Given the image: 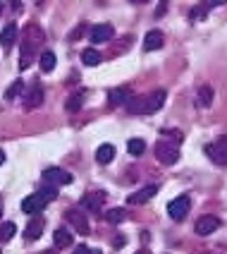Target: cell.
Listing matches in <instances>:
<instances>
[{
    "label": "cell",
    "instance_id": "cell-1",
    "mask_svg": "<svg viewBox=\"0 0 227 254\" xmlns=\"http://www.w3.org/2000/svg\"><path fill=\"white\" fill-rule=\"evenodd\" d=\"M41 43H43V31L36 27V24H29V27L22 31V63H19L22 70H27L29 65H31L34 51H36Z\"/></svg>",
    "mask_w": 227,
    "mask_h": 254
},
{
    "label": "cell",
    "instance_id": "cell-2",
    "mask_svg": "<svg viewBox=\"0 0 227 254\" xmlns=\"http://www.w3.org/2000/svg\"><path fill=\"white\" fill-rule=\"evenodd\" d=\"M153 154H156V158L163 166H172V163L180 161V146L172 144V141H158L153 146Z\"/></svg>",
    "mask_w": 227,
    "mask_h": 254
},
{
    "label": "cell",
    "instance_id": "cell-3",
    "mask_svg": "<svg viewBox=\"0 0 227 254\" xmlns=\"http://www.w3.org/2000/svg\"><path fill=\"white\" fill-rule=\"evenodd\" d=\"M206 154H208V158H211L213 163L227 166V134L223 139H218L215 144H208V146H206Z\"/></svg>",
    "mask_w": 227,
    "mask_h": 254
},
{
    "label": "cell",
    "instance_id": "cell-4",
    "mask_svg": "<svg viewBox=\"0 0 227 254\" xmlns=\"http://www.w3.org/2000/svg\"><path fill=\"white\" fill-rule=\"evenodd\" d=\"M189 197L186 194H182V197H177V199H172L170 204H168V213H170V218L172 221H182L186 216V211H189Z\"/></svg>",
    "mask_w": 227,
    "mask_h": 254
},
{
    "label": "cell",
    "instance_id": "cell-5",
    "mask_svg": "<svg viewBox=\"0 0 227 254\" xmlns=\"http://www.w3.org/2000/svg\"><path fill=\"white\" fill-rule=\"evenodd\" d=\"M218 228H220V218L218 216H201L199 221H196V226H194V230H196V235L206 238V235L215 233Z\"/></svg>",
    "mask_w": 227,
    "mask_h": 254
},
{
    "label": "cell",
    "instance_id": "cell-6",
    "mask_svg": "<svg viewBox=\"0 0 227 254\" xmlns=\"http://www.w3.org/2000/svg\"><path fill=\"white\" fill-rule=\"evenodd\" d=\"M43 180H45V183H50L53 187H60V185H70L72 175L67 173V170H62V168H48L45 173H43Z\"/></svg>",
    "mask_w": 227,
    "mask_h": 254
},
{
    "label": "cell",
    "instance_id": "cell-7",
    "mask_svg": "<svg viewBox=\"0 0 227 254\" xmlns=\"http://www.w3.org/2000/svg\"><path fill=\"white\" fill-rule=\"evenodd\" d=\"M45 204H48V201H45V199L36 192V194H29V197H24V201H22V211L31 216V213L43 211V209H45Z\"/></svg>",
    "mask_w": 227,
    "mask_h": 254
},
{
    "label": "cell",
    "instance_id": "cell-8",
    "mask_svg": "<svg viewBox=\"0 0 227 254\" xmlns=\"http://www.w3.org/2000/svg\"><path fill=\"white\" fill-rule=\"evenodd\" d=\"M113 36H115V31L110 24H96V27L91 29V34H89V39L93 43H108Z\"/></svg>",
    "mask_w": 227,
    "mask_h": 254
},
{
    "label": "cell",
    "instance_id": "cell-9",
    "mask_svg": "<svg viewBox=\"0 0 227 254\" xmlns=\"http://www.w3.org/2000/svg\"><path fill=\"white\" fill-rule=\"evenodd\" d=\"M156 194H158V185H146L143 190L134 192V194H129V197H127V204H146L148 199H153Z\"/></svg>",
    "mask_w": 227,
    "mask_h": 254
},
{
    "label": "cell",
    "instance_id": "cell-10",
    "mask_svg": "<svg viewBox=\"0 0 227 254\" xmlns=\"http://www.w3.org/2000/svg\"><path fill=\"white\" fill-rule=\"evenodd\" d=\"M67 221L77 228V233H82V235H89V233H91V228H89V221H86L84 211H77V209L67 211Z\"/></svg>",
    "mask_w": 227,
    "mask_h": 254
},
{
    "label": "cell",
    "instance_id": "cell-11",
    "mask_svg": "<svg viewBox=\"0 0 227 254\" xmlns=\"http://www.w3.org/2000/svg\"><path fill=\"white\" fill-rule=\"evenodd\" d=\"M163 43H165V36H163V31H158V29H151L146 36H143V51H158V48H163Z\"/></svg>",
    "mask_w": 227,
    "mask_h": 254
},
{
    "label": "cell",
    "instance_id": "cell-12",
    "mask_svg": "<svg viewBox=\"0 0 227 254\" xmlns=\"http://www.w3.org/2000/svg\"><path fill=\"white\" fill-rule=\"evenodd\" d=\"M43 226H45V221H43L41 216H36V218H31L24 228V238L27 240H39L43 235Z\"/></svg>",
    "mask_w": 227,
    "mask_h": 254
},
{
    "label": "cell",
    "instance_id": "cell-13",
    "mask_svg": "<svg viewBox=\"0 0 227 254\" xmlns=\"http://www.w3.org/2000/svg\"><path fill=\"white\" fill-rule=\"evenodd\" d=\"M41 103H43V89L39 84H34L29 89L27 99H24V108H27V111H34V108H39Z\"/></svg>",
    "mask_w": 227,
    "mask_h": 254
},
{
    "label": "cell",
    "instance_id": "cell-14",
    "mask_svg": "<svg viewBox=\"0 0 227 254\" xmlns=\"http://www.w3.org/2000/svg\"><path fill=\"white\" fill-rule=\"evenodd\" d=\"M103 199H105V194H103V192H89V194H84V197H82V206H84V209H89V211H100Z\"/></svg>",
    "mask_w": 227,
    "mask_h": 254
},
{
    "label": "cell",
    "instance_id": "cell-15",
    "mask_svg": "<svg viewBox=\"0 0 227 254\" xmlns=\"http://www.w3.org/2000/svg\"><path fill=\"white\" fill-rule=\"evenodd\" d=\"M53 242H55L57 250H65V247H72L74 235H72V230H67V228H57L55 233H53Z\"/></svg>",
    "mask_w": 227,
    "mask_h": 254
},
{
    "label": "cell",
    "instance_id": "cell-16",
    "mask_svg": "<svg viewBox=\"0 0 227 254\" xmlns=\"http://www.w3.org/2000/svg\"><path fill=\"white\" fill-rule=\"evenodd\" d=\"M165 91L160 89V91H153V94H148L146 96V113H153V111H160L163 108V103H165Z\"/></svg>",
    "mask_w": 227,
    "mask_h": 254
},
{
    "label": "cell",
    "instance_id": "cell-17",
    "mask_svg": "<svg viewBox=\"0 0 227 254\" xmlns=\"http://www.w3.org/2000/svg\"><path fill=\"white\" fill-rule=\"evenodd\" d=\"M113 158H115V146L113 144H100L98 149H96V161H98L100 166H108Z\"/></svg>",
    "mask_w": 227,
    "mask_h": 254
},
{
    "label": "cell",
    "instance_id": "cell-18",
    "mask_svg": "<svg viewBox=\"0 0 227 254\" xmlns=\"http://www.w3.org/2000/svg\"><path fill=\"white\" fill-rule=\"evenodd\" d=\"M127 101H129V89L127 86L110 89V94H108V103H110V106H122V103H127Z\"/></svg>",
    "mask_w": 227,
    "mask_h": 254
},
{
    "label": "cell",
    "instance_id": "cell-19",
    "mask_svg": "<svg viewBox=\"0 0 227 254\" xmlns=\"http://www.w3.org/2000/svg\"><path fill=\"white\" fill-rule=\"evenodd\" d=\"M14 39H17V27H14V24H7V27L2 29V34H0V46H2L5 51H10Z\"/></svg>",
    "mask_w": 227,
    "mask_h": 254
},
{
    "label": "cell",
    "instance_id": "cell-20",
    "mask_svg": "<svg viewBox=\"0 0 227 254\" xmlns=\"http://www.w3.org/2000/svg\"><path fill=\"white\" fill-rule=\"evenodd\" d=\"M129 113L132 115H148L146 113V96H136V99H132L127 103Z\"/></svg>",
    "mask_w": 227,
    "mask_h": 254
},
{
    "label": "cell",
    "instance_id": "cell-21",
    "mask_svg": "<svg viewBox=\"0 0 227 254\" xmlns=\"http://www.w3.org/2000/svg\"><path fill=\"white\" fill-rule=\"evenodd\" d=\"M100 60H103V56H100L96 48H86L84 53H82V63H84L86 67H93V65H98Z\"/></svg>",
    "mask_w": 227,
    "mask_h": 254
},
{
    "label": "cell",
    "instance_id": "cell-22",
    "mask_svg": "<svg viewBox=\"0 0 227 254\" xmlns=\"http://www.w3.org/2000/svg\"><path fill=\"white\" fill-rule=\"evenodd\" d=\"M39 63H41V70L43 72H53V67H55V63H57V58H55V53L45 51V53H41Z\"/></svg>",
    "mask_w": 227,
    "mask_h": 254
},
{
    "label": "cell",
    "instance_id": "cell-23",
    "mask_svg": "<svg viewBox=\"0 0 227 254\" xmlns=\"http://www.w3.org/2000/svg\"><path fill=\"white\" fill-rule=\"evenodd\" d=\"M14 233H17V226H14L12 221H7V223H0V242L12 240Z\"/></svg>",
    "mask_w": 227,
    "mask_h": 254
},
{
    "label": "cell",
    "instance_id": "cell-24",
    "mask_svg": "<svg viewBox=\"0 0 227 254\" xmlns=\"http://www.w3.org/2000/svg\"><path fill=\"white\" fill-rule=\"evenodd\" d=\"M22 89H24L22 79H14L12 84L7 86V91H5V99H7V101H14L17 96H22Z\"/></svg>",
    "mask_w": 227,
    "mask_h": 254
},
{
    "label": "cell",
    "instance_id": "cell-25",
    "mask_svg": "<svg viewBox=\"0 0 227 254\" xmlns=\"http://www.w3.org/2000/svg\"><path fill=\"white\" fill-rule=\"evenodd\" d=\"M127 149H129V154L132 156H141L143 151H146V141L143 139H129Z\"/></svg>",
    "mask_w": 227,
    "mask_h": 254
},
{
    "label": "cell",
    "instance_id": "cell-26",
    "mask_svg": "<svg viewBox=\"0 0 227 254\" xmlns=\"http://www.w3.org/2000/svg\"><path fill=\"white\" fill-rule=\"evenodd\" d=\"M213 101V89L211 86H201L199 89V106H211Z\"/></svg>",
    "mask_w": 227,
    "mask_h": 254
},
{
    "label": "cell",
    "instance_id": "cell-27",
    "mask_svg": "<svg viewBox=\"0 0 227 254\" xmlns=\"http://www.w3.org/2000/svg\"><path fill=\"white\" fill-rule=\"evenodd\" d=\"M82 103H84V94H72L70 99H67V111H70V113L79 111V108H82Z\"/></svg>",
    "mask_w": 227,
    "mask_h": 254
},
{
    "label": "cell",
    "instance_id": "cell-28",
    "mask_svg": "<svg viewBox=\"0 0 227 254\" xmlns=\"http://www.w3.org/2000/svg\"><path fill=\"white\" fill-rule=\"evenodd\" d=\"M105 218H108L110 223H122V221H125V211H122V209H110V211L105 213Z\"/></svg>",
    "mask_w": 227,
    "mask_h": 254
},
{
    "label": "cell",
    "instance_id": "cell-29",
    "mask_svg": "<svg viewBox=\"0 0 227 254\" xmlns=\"http://www.w3.org/2000/svg\"><path fill=\"white\" fill-rule=\"evenodd\" d=\"M39 194H41V197L45 199V201H53V199L57 197V187H53V185H45V187H43Z\"/></svg>",
    "mask_w": 227,
    "mask_h": 254
},
{
    "label": "cell",
    "instance_id": "cell-30",
    "mask_svg": "<svg viewBox=\"0 0 227 254\" xmlns=\"http://www.w3.org/2000/svg\"><path fill=\"white\" fill-rule=\"evenodd\" d=\"M72 254H100V252H98V250H91V247H86V245H79V247H77V250H74Z\"/></svg>",
    "mask_w": 227,
    "mask_h": 254
},
{
    "label": "cell",
    "instance_id": "cell-31",
    "mask_svg": "<svg viewBox=\"0 0 227 254\" xmlns=\"http://www.w3.org/2000/svg\"><path fill=\"white\" fill-rule=\"evenodd\" d=\"M5 163V151H0V166Z\"/></svg>",
    "mask_w": 227,
    "mask_h": 254
},
{
    "label": "cell",
    "instance_id": "cell-32",
    "mask_svg": "<svg viewBox=\"0 0 227 254\" xmlns=\"http://www.w3.org/2000/svg\"><path fill=\"white\" fill-rule=\"evenodd\" d=\"M136 254H151V252H148V250H139V252H136Z\"/></svg>",
    "mask_w": 227,
    "mask_h": 254
},
{
    "label": "cell",
    "instance_id": "cell-33",
    "mask_svg": "<svg viewBox=\"0 0 227 254\" xmlns=\"http://www.w3.org/2000/svg\"><path fill=\"white\" fill-rule=\"evenodd\" d=\"M45 254H57V250H50V252H45Z\"/></svg>",
    "mask_w": 227,
    "mask_h": 254
},
{
    "label": "cell",
    "instance_id": "cell-34",
    "mask_svg": "<svg viewBox=\"0 0 227 254\" xmlns=\"http://www.w3.org/2000/svg\"><path fill=\"white\" fill-rule=\"evenodd\" d=\"M0 213H2V199H0Z\"/></svg>",
    "mask_w": 227,
    "mask_h": 254
},
{
    "label": "cell",
    "instance_id": "cell-35",
    "mask_svg": "<svg viewBox=\"0 0 227 254\" xmlns=\"http://www.w3.org/2000/svg\"><path fill=\"white\" fill-rule=\"evenodd\" d=\"M0 14H2V2H0Z\"/></svg>",
    "mask_w": 227,
    "mask_h": 254
},
{
    "label": "cell",
    "instance_id": "cell-36",
    "mask_svg": "<svg viewBox=\"0 0 227 254\" xmlns=\"http://www.w3.org/2000/svg\"><path fill=\"white\" fill-rule=\"evenodd\" d=\"M0 254H2V252H0Z\"/></svg>",
    "mask_w": 227,
    "mask_h": 254
}]
</instances>
